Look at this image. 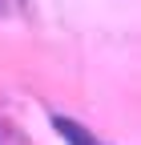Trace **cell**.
Returning <instances> with one entry per match:
<instances>
[{
	"label": "cell",
	"instance_id": "obj_1",
	"mask_svg": "<svg viewBox=\"0 0 141 145\" xmlns=\"http://www.w3.org/2000/svg\"><path fill=\"white\" fill-rule=\"evenodd\" d=\"M57 129H61V137L69 141V145H101L85 125H77V121H69V117H57Z\"/></svg>",
	"mask_w": 141,
	"mask_h": 145
}]
</instances>
